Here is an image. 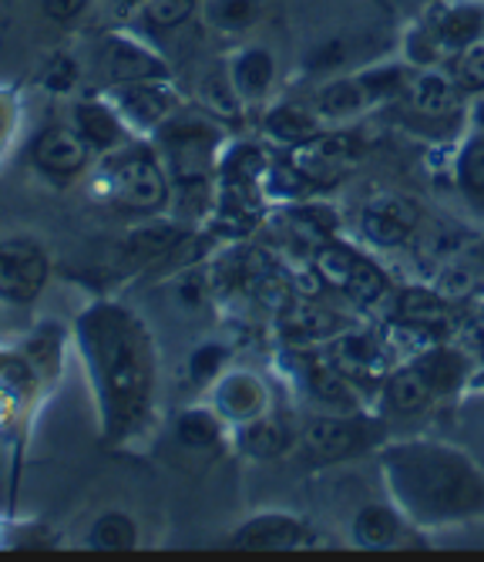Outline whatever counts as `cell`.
Listing matches in <instances>:
<instances>
[{"label": "cell", "mask_w": 484, "mask_h": 562, "mask_svg": "<svg viewBox=\"0 0 484 562\" xmlns=\"http://www.w3.org/2000/svg\"><path fill=\"white\" fill-rule=\"evenodd\" d=\"M283 330L303 344H313V340H327V337H337L344 330V321L327 311V306H316V303H300L293 311L283 317Z\"/></svg>", "instance_id": "cell-17"}, {"label": "cell", "mask_w": 484, "mask_h": 562, "mask_svg": "<svg viewBox=\"0 0 484 562\" xmlns=\"http://www.w3.org/2000/svg\"><path fill=\"white\" fill-rule=\"evenodd\" d=\"M212 401H215V407H220L223 418L243 425V422H252L266 412V387L256 374L236 371V374H226L220 384H215Z\"/></svg>", "instance_id": "cell-12"}, {"label": "cell", "mask_w": 484, "mask_h": 562, "mask_svg": "<svg viewBox=\"0 0 484 562\" xmlns=\"http://www.w3.org/2000/svg\"><path fill=\"white\" fill-rule=\"evenodd\" d=\"M119 112L138 125V128H161L176 112H172V94L161 88V81H128L119 85L115 91Z\"/></svg>", "instance_id": "cell-11"}, {"label": "cell", "mask_w": 484, "mask_h": 562, "mask_svg": "<svg viewBox=\"0 0 484 562\" xmlns=\"http://www.w3.org/2000/svg\"><path fill=\"white\" fill-rule=\"evenodd\" d=\"M236 88H233V81H212V85H205V91H202V105L209 109V112H215V115H223V119H236L239 112H236Z\"/></svg>", "instance_id": "cell-36"}, {"label": "cell", "mask_w": 484, "mask_h": 562, "mask_svg": "<svg viewBox=\"0 0 484 562\" xmlns=\"http://www.w3.org/2000/svg\"><path fill=\"white\" fill-rule=\"evenodd\" d=\"M394 498L417 522L461 519L484 505V479L464 454L441 445H401L384 454Z\"/></svg>", "instance_id": "cell-2"}, {"label": "cell", "mask_w": 484, "mask_h": 562, "mask_svg": "<svg viewBox=\"0 0 484 562\" xmlns=\"http://www.w3.org/2000/svg\"><path fill=\"white\" fill-rule=\"evenodd\" d=\"M481 357H484V340H481Z\"/></svg>", "instance_id": "cell-44"}, {"label": "cell", "mask_w": 484, "mask_h": 562, "mask_svg": "<svg viewBox=\"0 0 484 562\" xmlns=\"http://www.w3.org/2000/svg\"><path fill=\"white\" fill-rule=\"evenodd\" d=\"M410 105L427 119H448L458 109V88L444 75H420L410 88Z\"/></svg>", "instance_id": "cell-21"}, {"label": "cell", "mask_w": 484, "mask_h": 562, "mask_svg": "<svg viewBox=\"0 0 484 562\" xmlns=\"http://www.w3.org/2000/svg\"><path fill=\"white\" fill-rule=\"evenodd\" d=\"M47 283V257L34 239L0 243V300L31 303Z\"/></svg>", "instance_id": "cell-6"}, {"label": "cell", "mask_w": 484, "mask_h": 562, "mask_svg": "<svg viewBox=\"0 0 484 562\" xmlns=\"http://www.w3.org/2000/svg\"><path fill=\"white\" fill-rule=\"evenodd\" d=\"M161 145L172 166V179L185 189L205 186L212 151L220 145V132L202 119H169L161 125Z\"/></svg>", "instance_id": "cell-5"}, {"label": "cell", "mask_w": 484, "mask_h": 562, "mask_svg": "<svg viewBox=\"0 0 484 562\" xmlns=\"http://www.w3.org/2000/svg\"><path fill=\"white\" fill-rule=\"evenodd\" d=\"M313 263H316V273L323 283H330L334 290H340L353 303H376L387 293L384 270L344 243L327 239L313 252Z\"/></svg>", "instance_id": "cell-3"}, {"label": "cell", "mask_w": 484, "mask_h": 562, "mask_svg": "<svg viewBox=\"0 0 484 562\" xmlns=\"http://www.w3.org/2000/svg\"><path fill=\"white\" fill-rule=\"evenodd\" d=\"M199 0H148L145 8V21L158 31H172L179 24H185L192 18Z\"/></svg>", "instance_id": "cell-31"}, {"label": "cell", "mask_w": 484, "mask_h": 562, "mask_svg": "<svg viewBox=\"0 0 484 562\" xmlns=\"http://www.w3.org/2000/svg\"><path fill=\"white\" fill-rule=\"evenodd\" d=\"M223 364H226V347H223V344H205V347H199V350L192 353L189 371H192V378H195L199 384H205V381H212L215 374H220Z\"/></svg>", "instance_id": "cell-35"}, {"label": "cell", "mask_w": 484, "mask_h": 562, "mask_svg": "<svg viewBox=\"0 0 484 562\" xmlns=\"http://www.w3.org/2000/svg\"><path fill=\"white\" fill-rule=\"evenodd\" d=\"M414 368L430 381V387H435L438 394L458 387L464 378V361L454 350H424L414 361Z\"/></svg>", "instance_id": "cell-27"}, {"label": "cell", "mask_w": 484, "mask_h": 562, "mask_svg": "<svg viewBox=\"0 0 484 562\" xmlns=\"http://www.w3.org/2000/svg\"><path fill=\"white\" fill-rule=\"evenodd\" d=\"M477 122L484 125V101H481V105H477Z\"/></svg>", "instance_id": "cell-43"}, {"label": "cell", "mask_w": 484, "mask_h": 562, "mask_svg": "<svg viewBox=\"0 0 484 562\" xmlns=\"http://www.w3.org/2000/svg\"><path fill=\"white\" fill-rule=\"evenodd\" d=\"M417 223H420V210L414 206L410 199L394 195V192L373 195L363 206V213H360L363 236L373 246H384V249H394V246L407 243L414 236Z\"/></svg>", "instance_id": "cell-7"}, {"label": "cell", "mask_w": 484, "mask_h": 562, "mask_svg": "<svg viewBox=\"0 0 484 562\" xmlns=\"http://www.w3.org/2000/svg\"><path fill=\"white\" fill-rule=\"evenodd\" d=\"M119 8H135V4H145V0H115Z\"/></svg>", "instance_id": "cell-42"}, {"label": "cell", "mask_w": 484, "mask_h": 562, "mask_svg": "<svg viewBox=\"0 0 484 562\" xmlns=\"http://www.w3.org/2000/svg\"><path fill=\"white\" fill-rule=\"evenodd\" d=\"M75 132L98 151H115L125 145V122L119 112L94 105V101H81L75 109Z\"/></svg>", "instance_id": "cell-14"}, {"label": "cell", "mask_w": 484, "mask_h": 562, "mask_svg": "<svg viewBox=\"0 0 484 562\" xmlns=\"http://www.w3.org/2000/svg\"><path fill=\"white\" fill-rule=\"evenodd\" d=\"M78 337L98 384L108 438H128L155 391V347L142 321L115 303H94L78 321Z\"/></svg>", "instance_id": "cell-1"}, {"label": "cell", "mask_w": 484, "mask_h": 562, "mask_svg": "<svg viewBox=\"0 0 484 562\" xmlns=\"http://www.w3.org/2000/svg\"><path fill=\"white\" fill-rule=\"evenodd\" d=\"M273 75H277L273 55H269L266 47H246L243 55L233 61L229 81H233V88H236V94L243 101H256V98H262L269 91Z\"/></svg>", "instance_id": "cell-15"}, {"label": "cell", "mask_w": 484, "mask_h": 562, "mask_svg": "<svg viewBox=\"0 0 484 562\" xmlns=\"http://www.w3.org/2000/svg\"><path fill=\"white\" fill-rule=\"evenodd\" d=\"M286 445H290L286 428L273 418L259 415L252 422H243V428H239V448L249 458H277Z\"/></svg>", "instance_id": "cell-26"}, {"label": "cell", "mask_w": 484, "mask_h": 562, "mask_svg": "<svg viewBox=\"0 0 484 562\" xmlns=\"http://www.w3.org/2000/svg\"><path fill=\"white\" fill-rule=\"evenodd\" d=\"M104 68L112 75L119 85H128V81H166L169 78V68L161 65L151 50L132 44V41H108L104 44Z\"/></svg>", "instance_id": "cell-13"}, {"label": "cell", "mask_w": 484, "mask_h": 562, "mask_svg": "<svg viewBox=\"0 0 484 562\" xmlns=\"http://www.w3.org/2000/svg\"><path fill=\"white\" fill-rule=\"evenodd\" d=\"M262 132L273 142H280V145L300 148V145H306L316 135V119L309 112H303V109L280 105V109H273L262 119Z\"/></svg>", "instance_id": "cell-23"}, {"label": "cell", "mask_w": 484, "mask_h": 562, "mask_svg": "<svg viewBox=\"0 0 484 562\" xmlns=\"http://www.w3.org/2000/svg\"><path fill=\"white\" fill-rule=\"evenodd\" d=\"M340 61H344V44H340V41L323 44V47H316L313 55H309V68H313V71L334 68V65H340Z\"/></svg>", "instance_id": "cell-40"}, {"label": "cell", "mask_w": 484, "mask_h": 562, "mask_svg": "<svg viewBox=\"0 0 484 562\" xmlns=\"http://www.w3.org/2000/svg\"><path fill=\"white\" fill-rule=\"evenodd\" d=\"M401 311V321L407 324H417L424 330H435L441 324H448V300L441 293H420V290H410L401 296L397 303Z\"/></svg>", "instance_id": "cell-28"}, {"label": "cell", "mask_w": 484, "mask_h": 562, "mask_svg": "<svg viewBox=\"0 0 484 562\" xmlns=\"http://www.w3.org/2000/svg\"><path fill=\"white\" fill-rule=\"evenodd\" d=\"M306 387L316 401L334 404V407H353V391H350V378L334 364V361H319L309 364L306 371Z\"/></svg>", "instance_id": "cell-25"}, {"label": "cell", "mask_w": 484, "mask_h": 562, "mask_svg": "<svg viewBox=\"0 0 484 562\" xmlns=\"http://www.w3.org/2000/svg\"><path fill=\"white\" fill-rule=\"evenodd\" d=\"M481 31V14L471 11V8H461V11H451L444 21H441V41L448 47H464L468 41H474Z\"/></svg>", "instance_id": "cell-32"}, {"label": "cell", "mask_w": 484, "mask_h": 562, "mask_svg": "<svg viewBox=\"0 0 484 562\" xmlns=\"http://www.w3.org/2000/svg\"><path fill=\"white\" fill-rule=\"evenodd\" d=\"M75 81H78V65H75V58H65V55L54 58L44 71V85L50 91H71Z\"/></svg>", "instance_id": "cell-38"}, {"label": "cell", "mask_w": 484, "mask_h": 562, "mask_svg": "<svg viewBox=\"0 0 484 562\" xmlns=\"http://www.w3.org/2000/svg\"><path fill=\"white\" fill-rule=\"evenodd\" d=\"M88 546L104 552H122L138 546V526L125 513H104L88 529Z\"/></svg>", "instance_id": "cell-24"}, {"label": "cell", "mask_w": 484, "mask_h": 562, "mask_svg": "<svg viewBox=\"0 0 484 562\" xmlns=\"http://www.w3.org/2000/svg\"><path fill=\"white\" fill-rule=\"evenodd\" d=\"M179 243H182V229H176L169 223H151V226L135 229L125 239V257L132 263H148V260H158V257H166V252H172Z\"/></svg>", "instance_id": "cell-22"}, {"label": "cell", "mask_w": 484, "mask_h": 562, "mask_svg": "<svg viewBox=\"0 0 484 562\" xmlns=\"http://www.w3.org/2000/svg\"><path fill=\"white\" fill-rule=\"evenodd\" d=\"M313 536L309 529L293 519V516H256L249 522H243L233 532V546L239 549H262V552H280V549H300L309 546Z\"/></svg>", "instance_id": "cell-10"}, {"label": "cell", "mask_w": 484, "mask_h": 562, "mask_svg": "<svg viewBox=\"0 0 484 562\" xmlns=\"http://www.w3.org/2000/svg\"><path fill=\"white\" fill-rule=\"evenodd\" d=\"M112 189H115V199L122 202L125 210L132 213H142V216H151L158 213L161 206L169 202V179L161 172V166L155 162V156L142 148H132V151H119L112 159Z\"/></svg>", "instance_id": "cell-4"}, {"label": "cell", "mask_w": 484, "mask_h": 562, "mask_svg": "<svg viewBox=\"0 0 484 562\" xmlns=\"http://www.w3.org/2000/svg\"><path fill=\"white\" fill-rule=\"evenodd\" d=\"M438 397V391L430 387V381L410 364L404 371H397L391 381H387V404L394 407L397 415H417L424 407Z\"/></svg>", "instance_id": "cell-18"}, {"label": "cell", "mask_w": 484, "mask_h": 562, "mask_svg": "<svg viewBox=\"0 0 484 562\" xmlns=\"http://www.w3.org/2000/svg\"><path fill=\"white\" fill-rule=\"evenodd\" d=\"M370 101H373V94L363 78H344L316 94V109L327 119H347V115H357L360 109H367Z\"/></svg>", "instance_id": "cell-19"}, {"label": "cell", "mask_w": 484, "mask_h": 562, "mask_svg": "<svg viewBox=\"0 0 484 562\" xmlns=\"http://www.w3.org/2000/svg\"><path fill=\"white\" fill-rule=\"evenodd\" d=\"M370 428L357 418H316L303 431V445L319 462H344V458L367 448Z\"/></svg>", "instance_id": "cell-8"}, {"label": "cell", "mask_w": 484, "mask_h": 562, "mask_svg": "<svg viewBox=\"0 0 484 562\" xmlns=\"http://www.w3.org/2000/svg\"><path fill=\"white\" fill-rule=\"evenodd\" d=\"M259 11H262V0H215L212 24L223 31H246L256 24Z\"/></svg>", "instance_id": "cell-30"}, {"label": "cell", "mask_w": 484, "mask_h": 562, "mask_svg": "<svg viewBox=\"0 0 484 562\" xmlns=\"http://www.w3.org/2000/svg\"><path fill=\"white\" fill-rule=\"evenodd\" d=\"M474 286H477L474 270H468V267H454V270H448V273L441 277L438 293L451 303V300H464V296H471V293H474Z\"/></svg>", "instance_id": "cell-37"}, {"label": "cell", "mask_w": 484, "mask_h": 562, "mask_svg": "<svg viewBox=\"0 0 484 562\" xmlns=\"http://www.w3.org/2000/svg\"><path fill=\"white\" fill-rule=\"evenodd\" d=\"M91 151L94 148L75 128H47L34 142V162L47 176L71 179V176H78L88 166Z\"/></svg>", "instance_id": "cell-9"}, {"label": "cell", "mask_w": 484, "mask_h": 562, "mask_svg": "<svg viewBox=\"0 0 484 562\" xmlns=\"http://www.w3.org/2000/svg\"><path fill=\"white\" fill-rule=\"evenodd\" d=\"M223 428H220V418H215L212 412H205V407H192V412H182L176 418V438L185 445V448H212L215 441H220Z\"/></svg>", "instance_id": "cell-29"}, {"label": "cell", "mask_w": 484, "mask_h": 562, "mask_svg": "<svg viewBox=\"0 0 484 562\" xmlns=\"http://www.w3.org/2000/svg\"><path fill=\"white\" fill-rule=\"evenodd\" d=\"M384 350L376 347L370 337H363V334H344L340 330V337L334 340V347H330V361L353 381V378H367V374H373L376 368H381V357Z\"/></svg>", "instance_id": "cell-16"}, {"label": "cell", "mask_w": 484, "mask_h": 562, "mask_svg": "<svg viewBox=\"0 0 484 562\" xmlns=\"http://www.w3.org/2000/svg\"><path fill=\"white\" fill-rule=\"evenodd\" d=\"M458 176H461V186H464L468 192L484 195V138L471 142V145L461 151Z\"/></svg>", "instance_id": "cell-33"}, {"label": "cell", "mask_w": 484, "mask_h": 562, "mask_svg": "<svg viewBox=\"0 0 484 562\" xmlns=\"http://www.w3.org/2000/svg\"><path fill=\"white\" fill-rule=\"evenodd\" d=\"M176 293L182 296V303H185V306H199V303L205 300V286H202V280H199V277H192V273L179 280Z\"/></svg>", "instance_id": "cell-41"}, {"label": "cell", "mask_w": 484, "mask_h": 562, "mask_svg": "<svg viewBox=\"0 0 484 562\" xmlns=\"http://www.w3.org/2000/svg\"><path fill=\"white\" fill-rule=\"evenodd\" d=\"M458 78H461L464 88H484V37L481 34L461 47Z\"/></svg>", "instance_id": "cell-34"}, {"label": "cell", "mask_w": 484, "mask_h": 562, "mask_svg": "<svg viewBox=\"0 0 484 562\" xmlns=\"http://www.w3.org/2000/svg\"><path fill=\"white\" fill-rule=\"evenodd\" d=\"M85 8H88V0H41V11L58 24L75 21Z\"/></svg>", "instance_id": "cell-39"}, {"label": "cell", "mask_w": 484, "mask_h": 562, "mask_svg": "<svg viewBox=\"0 0 484 562\" xmlns=\"http://www.w3.org/2000/svg\"><path fill=\"white\" fill-rule=\"evenodd\" d=\"M401 536V522L391 508L384 505H367L353 519V542L363 549H387Z\"/></svg>", "instance_id": "cell-20"}]
</instances>
